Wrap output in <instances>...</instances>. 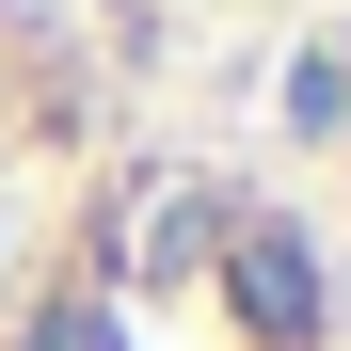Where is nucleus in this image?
<instances>
[{
  "label": "nucleus",
  "instance_id": "f257e3e1",
  "mask_svg": "<svg viewBox=\"0 0 351 351\" xmlns=\"http://www.w3.org/2000/svg\"><path fill=\"white\" fill-rule=\"evenodd\" d=\"M64 32H48V0H0V160H16V144H48V128H64Z\"/></svg>",
  "mask_w": 351,
  "mask_h": 351
}]
</instances>
